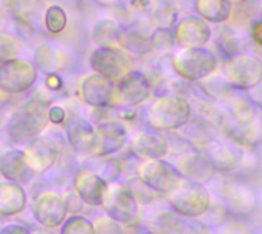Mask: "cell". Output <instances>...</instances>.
<instances>
[{
    "mask_svg": "<svg viewBox=\"0 0 262 234\" xmlns=\"http://www.w3.org/2000/svg\"><path fill=\"white\" fill-rule=\"evenodd\" d=\"M177 77L187 83H198L220 67V58L213 49L204 48H177L169 57Z\"/></svg>",
    "mask_w": 262,
    "mask_h": 234,
    "instance_id": "2",
    "label": "cell"
},
{
    "mask_svg": "<svg viewBox=\"0 0 262 234\" xmlns=\"http://www.w3.org/2000/svg\"><path fill=\"white\" fill-rule=\"evenodd\" d=\"M146 225L152 234H181L183 231L178 218L169 210L157 212L147 219Z\"/></svg>",
    "mask_w": 262,
    "mask_h": 234,
    "instance_id": "33",
    "label": "cell"
},
{
    "mask_svg": "<svg viewBox=\"0 0 262 234\" xmlns=\"http://www.w3.org/2000/svg\"><path fill=\"white\" fill-rule=\"evenodd\" d=\"M149 15V20L155 28L173 29V26L180 20V9L172 0H155Z\"/></svg>",
    "mask_w": 262,
    "mask_h": 234,
    "instance_id": "32",
    "label": "cell"
},
{
    "mask_svg": "<svg viewBox=\"0 0 262 234\" xmlns=\"http://www.w3.org/2000/svg\"><path fill=\"white\" fill-rule=\"evenodd\" d=\"M63 199H64V204H66L68 213L77 215V213H80V212L83 210L84 202L81 201V198L77 195V192H75L74 189H72V190H69V192L63 196Z\"/></svg>",
    "mask_w": 262,
    "mask_h": 234,
    "instance_id": "40",
    "label": "cell"
},
{
    "mask_svg": "<svg viewBox=\"0 0 262 234\" xmlns=\"http://www.w3.org/2000/svg\"><path fill=\"white\" fill-rule=\"evenodd\" d=\"M92 38L98 48H126L127 31L121 23L106 18L95 23Z\"/></svg>",
    "mask_w": 262,
    "mask_h": 234,
    "instance_id": "24",
    "label": "cell"
},
{
    "mask_svg": "<svg viewBox=\"0 0 262 234\" xmlns=\"http://www.w3.org/2000/svg\"><path fill=\"white\" fill-rule=\"evenodd\" d=\"M193 116V107L183 93L157 97L146 110V123L157 132H175L186 127Z\"/></svg>",
    "mask_w": 262,
    "mask_h": 234,
    "instance_id": "1",
    "label": "cell"
},
{
    "mask_svg": "<svg viewBox=\"0 0 262 234\" xmlns=\"http://www.w3.org/2000/svg\"><path fill=\"white\" fill-rule=\"evenodd\" d=\"M221 104L229 112L230 123H246V121H250L258 113L256 107L249 101V98L246 95H241L236 90L229 98H226Z\"/></svg>",
    "mask_w": 262,
    "mask_h": 234,
    "instance_id": "31",
    "label": "cell"
},
{
    "mask_svg": "<svg viewBox=\"0 0 262 234\" xmlns=\"http://www.w3.org/2000/svg\"><path fill=\"white\" fill-rule=\"evenodd\" d=\"M129 150L140 161L163 159L169 153V139L157 130H138L129 139Z\"/></svg>",
    "mask_w": 262,
    "mask_h": 234,
    "instance_id": "15",
    "label": "cell"
},
{
    "mask_svg": "<svg viewBox=\"0 0 262 234\" xmlns=\"http://www.w3.org/2000/svg\"><path fill=\"white\" fill-rule=\"evenodd\" d=\"M95 3H98L100 6H106V8H109V6H115L117 3H120V0H94Z\"/></svg>",
    "mask_w": 262,
    "mask_h": 234,
    "instance_id": "47",
    "label": "cell"
},
{
    "mask_svg": "<svg viewBox=\"0 0 262 234\" xmlns=\"http://www.w3.org/2000/svg\"><path fill=\"white\" fill-rule=\"evenodd\" d=\"M60 149L55 141H52L48 136H35L29 143H26V147L23 150L25 161L29 167V170L34 175L46 173L58 159Z\"/></svg>",
    "mask_w": 262,
    "mask_h": 234,
    "instance_id": "13",
    "label": "cell"
},
{
    "mask_svg": "<svg viewBox=\"0 0 262 234\" xmlns=\"http://www.w3.org/2000/svg\"><path fill=\"white\" fill-rule=\"evenodd\" d=\"M91 66L94 72L117 83L134 71L135 61L124 48H98L91 55Z\"/></svg>",
    "mask_w": 262,
    "mask_h": 234,
    "instance_id": "8",
    "label": "cell"
},
{
    "mask_svg": "<svg viewBox=\"0 0 262 234\" xmlns=\"http://www.w3.org/2000/svg\"><path fill=\"white\" fill-rule=\"evenodd\" d=\"M0 234H31L25 227L20 225H6L0 230Z\"/></svg>",
    "mask_w": 262,
    "mask_h": 234,
    "instance_id": "46",
    "label": "cell"
},
{
    "mask_svg": "<svg viewBox=\"0 0 262 234\" xmlns=\"http://www.w3.org/2000/svg\"><path fill=\"white\" fill-rule=\"evenodd\" d=\"M32 215L43 228L54 230L66 221L68 208L61 195L55 192H43L34 199Z\"/></svg>",
    "mask_w": 262,
    "mask_h": 234,
    "instance_id": "12",
    "label": "cell"
},
{
    "mask_svg": "<svg viewBox=\"0 0 262 234\" xmlns=\"http://www.w3.org/2000/svg\"><path fill=\"white\" fill-rule=\"evenodd\" d=\"M198 150L209 159V162L213 166L215 170L230 173L238 170V153L233 152L229 146L224 143L215 139V138H207L203 143H200Z\"/></svg>",
    "mask_w": 262,
    "mask_h": 234,
    "instance_id": "20",
    "label": "cell"
},
{
    "mask_svg": "<svg viewBox=\"0 0 262 234\" xmlns=\"http://www.w3.org/2000/svg\"><path fill=\"white\" fill-rule=\"evenodd\" d=\"M244 93H246V97L249 98V101H250L256 109H261L262 110V80L256 84V86H253L252 89L246 90Z\"/></svg>",
    "mask_w": 262,
    "mask_h": 234,
    "instance_id": "43",
    "label": "cell"
},
{
    "mask_svg": "<svg viewBox=\"0 0 262 234\" xmlns=\"http://www.w3.org/2000/svg\"><path fill=\"white\" fill-rule=\"evenodd\" d=\"M155 0H126V6L132 14H146L150 12Z\"/></svg>",
    "mask_w": 262,
    "mask_h": 234,
    "instance_id": "41",
    "label": "cell"
},
{
    "mask_svg": "<svg viewBox=\"0 0 262 234\" xmlns=\"http://www.w3.org/2000/svg\"><path fill=\"white\" fill-rule=\"evenodd\" d=\"M94 230L95 234H124L121 224L111 219L109 216L97 218L94 222Z\"/></svg>",
    "mask_w": 262,
    "mask_h": 234,
    "instance_id": "39",
    "label": "cell"
},
{
    "mask_svg": "<svg viewBox=\"0 0 262 234\" xmlns=\"http://www.w3.org/2000/svg\"><path fill=\"white\" fill-rule=\"evenodd\" d=\"M178 175L187 181L207 184L215 178V169L200 150H187L177 156L172 164Z\"/></svg>",
    "mask_w": 262,
    "mask_h": 234,
    "instance_id": "14",
    "label": "cell"
},
{
    "mask_svg": "<svg viewBox=\"0 0 262 234\" xmlns=\"http://www.w3.org/2000/svg\"><path fill=\"white\" fill-rule=\"evenodd\" d=\"M0 173L3 178L12 182H25L29 179L31 175H34L23 156V150L17 149H8L3 153H0Z\"/></svg>",
    "mask_w": 262,
    "mask_h": 234,
    "instance_id": "25",
    "label": "cell"
},
{
    "mask_svg": "<svg viewBox=\"0 0 262 234\" xmlns=\"http://www.w3.org/2000/svg\"><path fill=\"white\" fill-rule=\"evenodd\" d=\"M152 93V83L141 71H132L120 81L114 83L111 106L118 109H134L144 103Z\"/></svg>",
    "mask_w": 262,
    "mask_h": 234,
    "instance_id": "7",
    "label": "cell"
},
{
    "mask_svg": "<svg viewBox=\"0 0 262 234\" xmlns=\"http://www.w3.org/2000/svg\"><path fill=\"white\" fill-rule=\"evenodd\" d=\"M226 210L235 215H249L256 207V198L252 189L246 184L230 181L224 187Z\"/></svg>",
    "mask_w": 262,
    "mask_h": 234,
    "instance_id": "22",
    "label": "cell"
},
{
    "mask_svg": "<svg viewBox=\"0 0 262 234\" xmlns=\"http://www.w3.org/2000/svg\"><path fill=\"white\" fill-rule=\"evenodd\" d=\"M173 35L177 48H204L212 41L213 29L212 25L196 14H189L177 21Z\"/></svg>",
    "mask_w": 262,
    "mask_h": 234,
    "instance_id": "11",
    "label": "cell"
},
{
    "mask_svg": "<svg viewBox=\"0 0 262 234\" xmlns=\"http://www.w3.org/2000/svg\"><path fill=\"white\" fill-rule=\"evenodd\" d=\"M63 86V81L61 78L57 75V74H49L46 77V87L51 90V92H58Z\"/></svg>",
    "mask_w": 262,
    "mask_h": 234,
    "instance_id": "45",
    "label": "cell"
},
{
    "mask_svg": "<svg viewBox=\"0 0 262 234\" xmlns=\"http://www.w3.org/2000/svg\"><path fill=\"white\" fill-rule=\"evenodd\" d=\"M137 178L155 193L167 195L181 179L175 167L163 159H146L137 166Z\"/></svg>",
    "mask_w": 262,
    "mask_h": 234,
    "instance_id": "9",
    "label": "cell"
},
{
    "mask_svg": "<svg viewBox=\"0 0 262 234\" xmlns=\"http://www.w3.org/2000/svg\"><path fill=\"white\" fill-rule=\"evenodd\" d=\"M60 234H95V230H94V224L89 219L72 215L69 219L63 222Z\"/></svg>",
    "mask_w": 262,
    "mask_h": 234,
    "instance_id": "37",
    "label": "cell"
},
{
    "mask_svg": "<svg viewBox=\"0 0 262 234\" xmlns=\"http://www.w3.org/2000/svg\"><path fill=\"white\" fill-rule=\"evenodd\" d=\"M49 104L45 100H32L29 101L20 112L11 116L6 124L8 135L12 143L25 144L32 138L38 136L40 132L48 126Z\"/></svg>",
    "mask_w": 262,
    "mask_h": 234,
    "instance_id": "3",
    "label": "cell"
},
{
    "mask_svg": "<svg viewBox=\"0 0 262 234\" xmlns=\"http://www.w3.org/2000/svg\"><path fill=\"white\" fill-rule=\"evenodd\" d=\"M98 138V153L97 156H111L120 152L127 141L126 126L115 120H106L95 126Z\"/></svg>",
    "mask_w": 262,
    "mask_h": 234,
    "instance_id": "18",
    "label": "cell"
},
{
    "mask_svg": "<svg viewBox=\"0 0 262 234\" xmlns=\"http://www.w3.org/2000/svg\"><path fill=\"white\" fill-rule=\"evenodd\" d=\"M166 198L175 213L187 218L203 216L210 208V195L204 184L192 182L184 178L178 181Z\"/></svg>",
    "mask_w": 262,
    "mask_h": 234,
    "instance_id": "5",
    "label": "cell"
},
{
    "mask_svg": "<svg viewBox=\"0 0 262 234\" xmlns=\"http://www.w3.org/2000/svg\"><path fill=\"white\" fill-rule=\"evenodd\" d=\"M233 6H241V5H246V3H249L250 0H229Z\"/></svg>",
    "mask_w": 262,
    "mask_h": 234,
    "instance_id": "48",
    "label": "cell"
},
{
    "mask_svg": "<svg viewBox=\"0 0 262 234\" xmlns=\"http://www.w3.org/2000/svg\"><path fill=\"white\" fill-rule=\"evenodd\" d=\"M91 164L92 166L88 167V170L97 173L107 184L115 182L121 175V166L112 156H91Z\"/></svg>",
    "mask_w": 262,
    "mask_h": 234,
    "instance_id": "34",
    "label": "cell"
},
{
    "mask_svg": "<svg viewBox=\"0 0 262 234\" xmlns=\"http://www.w3.org/2000/svg\"><path fill=\"white\" fill-rule=\"evenodd\" d=\"M34 60H35V67L46 75L63 71L69 63L68 55L51 44H40L35 49Z\"/></svg>",
    "mask_w": 262,
    "mask_h": 234,
    "instance_id": "28",
    "label": "cell"
},
{
    "mask_svg": "<svg viewBox=\"0 0 262 234\" xmlns=\"http://www.w3.org/2000/svg\"><path fill=\"white\" fill-rule=\"evenodd\" d=\"M249 37H250V41H253L256 46H259L262 49V17H258L252 21L249 28Z\"/></svg>",
    "mask_w": 262,
    "mask_h": 234,
    "instance_id": "42",
    "label": "cell"
},
{
    "mask_svg": "<svg viewBox=\"0 0 262 234\" xmlns=\"http://www.w3.org/2000/svg\"><path fill=\"white\" fill-rule=\"evenodd\" d=\"M12 15L23 25L37 29L43 21V6L38 0H8Z\"/></svg>",
    "mask_w": 262,
    "mask_h": 234,
    "instance_id": "29",
    "label": "cell"
},
{
    "mask_svg": "<svg viewBox=\"0 0 262 234\" xmlns=\"http://www.w3.org/2000/svg\"><path fill=\"white\" fill-rule=\"evenodd\" d=\"M193 11L209 25H224L230 20L233 5L229 0H195Z\"/></svg>",
    "mask_w": 262,
    "mask_h": 234,
    "instance_id": "27",
    "label": "cell"
},
{
    "mask_svg": "<svg viewBox=\"0 0 262 234\" xmlns=\"http://www.w3.org/2000/svg\"><path fill=\"white\" fill-rule=\"evenodd\" d=\"M195 86L201 90V93L210 100V101H216V103H223L226 98H229L235 90L227 84L221 67H218L213 74H210L209 77L203 78L201 81L195 83Z\"/></svg>",
    "mask_w": 262,
    "mask_h": 234,
    "instance_id": "30",
    "label": "cell"
},
{
    "mask_svg": "<svg viewBox=\"0 0 262 234\" xmlns=\"http://www.w3.org/2000/svg\"><path fill=\"white\" fill-rule=\"evenodd\" d=\"M261 17H262V5H261Z\"/></svg>",
    "mask_w": 262,
    "mask_h": 234,
    "instance_id": "50",
    "label": "cell"
},
{
    "mask_svg": "<svg viewBox=\"0 0 262 234\" xmlns=\"http://www.w3.org/2000/svg\"><path fill=\"white\" fill-rule=\"evenodd\" d=\"M112 89L114 83L97 72L84 77L80 84V93L83 101L94 109H106L111 106Z\"/></svg>",
    "mask_w": 262,
    "mask_h": 234,
    "instance_id": "17",
    "label": "cell"
},
{
    "mask_svg": "<svg viewBox=\"0 0 262 234\" xmlns=\"http://www.w3.org/2000/svg\"><path fill=\"white\" fill-rule=\"evenodd\" d=\"M28 195L25 189L12 181L0 184V216L11 218L26 208Z\"/></svg>",
    "mask_w": 262,
    "mask_h": 234,
    "instance_id": "26",
    "label": "cell"
},
{
    "mask_svg": "<svg viewBox=\"0 0 262 234\" xmlns=\"http://www.w3.org/2000/svg\"><path fill=\"white\" fill-rule=\"evenodd\" d=\"M226 133L243 147H258L262 144V115L256 113L250 121L230 123Z\"/></svg>",
    "mask_w": 262,
    "mask_h": 234,
    "instance_id": "23",
    "label": "cell"
},
{
    "mask_svg": "<svg viewBox=\"0 0 262 234\" xmlns=\"http://www.w3.org/2000/svg\"><path fill=\"white\" fill-rule=\"evenodd\" d=\"M31 234H51L48 231V228H40V230H35V231H32Z\"/></svg>",
    "mask_w": 262,
    "mask_h": 234,
    "instance_id": "49",
    "label": "cell"
},
{
    "mask_svg": "<svg viewBox=\"0 0 262 234\" xmlns=\"http://www.w3.org/2000/svg\"><path fill=\"white\" fill-rule=\"evenodd\" d=\"M100 207L103 208L106 216L121 225H130L140 215V204L130 189L117 182L107 184Z\"/></svg>",
    "mask_w": 262,
    "mask_h": 234,
    "instance_id": "6",
    "label": "cell"
},
{
    "mask_svg": "<svg viewBox=\"0 0 262 234\" xmlns=\"http://www.w3.org/2000/svg\"><path fill=\"white\" fill-rule=\"evenodd\" d=\"M220 67L227 84L236 92H246L262 80V58L247 51L223 60Z\"/></svg>",
    "mask_w": 262,
    "mask_h": 234,
    "instance_id": "4",
    "label": "cell"
},
{
    "mask_svg": "<svg viewBox=\"0 0 262 234\" xmlns=\"http://www.w3.org/2000/svg\"><path fill=\"white\" fill-rule=\"evenodd\" d=\"M149 41L152 51L161 57H170L177 49L173 29L169 28H155L149 37Z\"/></svg>",
    "mask_w": 262,
    "mask_h": 234,
    "instance_id": "35",
    "label": "cell"
},
{
    "mask_svg": "<svg viewBox=\"0 0 262 234\" xmlns=\"http://www.w3.org/2000/svg\"><path fill=\"white\" fill-rule=\"evenodd\" d=\"M43 23L51 34H60L64 31L68 25V15L64 9L58 5H51L48 9H45L43 15Z\"/></svg>",
    "mask_w": 262,
    "mask_h": 234,
    "instance_id": "36",
    "label": "cell"
},
{
    "mask_svg": "<svg viewBox=\"0 0 262 234\" xmlns=\"http://www.w3.org/2000/svg\"><path fill=\"white\" fill-rule=\"evenodd\" d=\"M249 41H250V37L247 31H243L229 23H224L221 25V29L215 35L213 51L218 57L226 60L236 54L246 52Z\"/></svg>",
    "mask_w": 262,
    "mask_h": 234,
    "instance_id": "19",
    "label": "cell"
},
{
    "mask_svg": "<svg viewBox=\"0 0 262 234\" xmlns=\"http://www.w3.org/2000/svg\"><path fill=\"white\" fill-rule=\"evenodd\" d=\"M37 67L26 60H9L0 63V90L6 93H21L34 86Z\"/></svg>",
    "mask_w": 262,
    "mask_h": 234,
    "instance_id": "10",
    "label": "cell"
},
{
    "mask_svg": "<svg viewBox=\"0 0 262 234\" xmlns=\"http://www.w3.org/2000/svg\"><path fill=\"white\" fill-rule=\"evenodd\" d=\"M18 52H20L18 41L12 35L0 32V63L17 58Z\"/></svg>",
    "mask_w": 262,
    "mask_h": 234,
    "instance_id": "38",
    "label": "cell"
},
{
    "mask_svg": "<svg viewBox=\"0 0 262 234\" xmlns=\"http://www.w3.org/2000/svg\"><path fill=\"white\" fill-rule=\"evenodd\" d=\"M106 187L107 182L88 169L78 172L74 179V190L81 198V201L91 207H100Z\"/></svg>",
    "mask_w": 262,
    "mask_h": 234,
    "instance_id": "21",
    "label": "cell"
},
{
    "mask_svg": "<svg viewBox=\"0 0 262 234\" xmlns=\"http://www.w3.org/2000/svg\"><path fill=\"white\" fill-rule=\"evenodd\" d=\"M48 118H49V123L52 124H61L66 118V112L61 106H51L48 110Z\"/></svg>",
    "mask_w": 262,
    "mask_h": 234,
    "instance_id": "44",
    "label": "cell"
},
{
    "mask_svg": "<svg viewBox=\"0 0 262 234\" xmlns=\"http://www.w3.org/2000/svg\"><path fill=\"white\" fill-rule=\"evenodd\" d=\"M68 139L72 146V149L86 158L97 156L98 153V138L95 126H92L84 118H72L68 123L66 127Z\"/></svg>",
    "mask_w": 262,
    "mask_h": 234,
    "instance_id": "16",
    "label": "cell"
}]
</instances>
